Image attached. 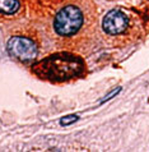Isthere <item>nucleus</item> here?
<instances>
[{"mask_svg":"<svg viewBox=\"0 0 149 152\" xmlns=\"http://www.w3.org/2000/svg\"><path fill=\"white\" fill-rule=\"evenodd\" d=\"M127 26H129V19L125 13L118 9L108 12L102 22V28L108 35H120L127 28Z\"/></svg>","mask_w":149,"mask_h":152,"instance_id":"nucleus-4","label":"nucleus"},{"mask_svg":"<svg viewBox=\"0 0 149 152\" xmlns=\"http://www.w3.org/2000/svg\"><path fill=\"white\" fill-rule=\"evenodd\" d=\"M7 50L9 55L18 59L20 61H31L37 58L38 50L35 42L27 37L14 36L8 41Z\"/></svg>","mask_w":149,"mask_h":152,"instance_id":"nucleus-3","label":"nucleus"},{"mask_svg":"<svg viewBox=\"0 0 149 152\" xmlns=\"http://www.w3.org/2000/svg\"><path fill=\"white\" fill-rule=\"evenodd\" d=\"M78 115H68V116H64V118H61L60 119V124L61 125H64V126H66V125H70V124H73V123H75V121H78Z\"/></svg>","mask_w":149,"mask_h":152,"instance_id":"nucleus-6","label":"nucleus"},{"mask_svg":"<svg viewBox=\"0 0 149 152\" xmlns=\"http://www.w3.org/2000/svg\"><path fill=\"white\" fill-rule=\"evenodd\" d=\"M84 63L79 56L70 53H57L37 61L32 70L37 77L51 82H65L82 74Z\"/></svg>","mask_w":149,"mask_h":152,"instance_id":"nucleus-1","label":"nucleus"},{"mask_svg":"<svg viewBox=\"0 0 149 152\" xmlns=\"http://www.w3.org/2000/svg\"><path fill=\"white\" fill-rule=\"evenodd\" d=\"M19 10L18 0H0V13L14 14Z\"/></svg>","mask_w":149,"mask_h":152,"instance_id":"nucleus-5","label":"nucleus"},{"mask_svg":"<svg viewBox=\"0 0 149 152\" xmlns=\"http://www.w3.org/2000/svg\"><path fill=\"white\" fill-rule=\"evenodd\" d=\"M83 23V14L79 8L68 5L55 17L54 27L60 36H71L79 31Z\"/></svg>","mask_w":149,"mask_h":152,"instance_id":"nucleus-2","label":"nucleus"},{"mask_svg":"<svg viewBox=\"0 0 149 152\" xmlns=\"http://www.w3.org/2000/svg\"><path fill=\"white\" fill-rule=\"evenodd\" d=\"M120 91H121V87H117L116 90H113L112 92H110V94H108L107 96H105V99H103V100H101V104H105L106 101L111 100L112 97H115V96H116V95H117V94H118V92H120Z\"/></svg>","mask_w":149,"mask_h":152,"instance_id":"nucleus-7","label":"nucleus"}]
</instances>
